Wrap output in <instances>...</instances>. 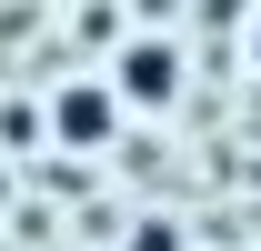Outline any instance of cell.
Segmentation results:
<instances>
[{"mask_svg":"<svg viewBox=\"0 0 261 251\" xmlns=\"http://www.w3.org/2000/svg\"><path fill=\"white\" fill-rule=\"evenodd\" d=\"M50 121H61V141H81V151H100V141H111V121H121V91H81V81H70L61 101H50Z\"/></svg>","mask_w":261,"mask_h":251,"instance_id":"obj_1","label":"cell"},{"mask_svg":"<svg viewBox=\"0 0 261 251\" xmlns=\"http://www.w3.org/2000/svg\"><path fill=\"white\" fill-rule=\"evenodd\" d=\"M171 91H181L171 40H141V51H130V70H121V101H171Z\"/></svg>","mask_w":261,"mask_h":251,"instance_id":"obj_2","label":"cell"},{"mask_svg":"<svg viewBox=\"0 0 261 251\" xmlns=\"http://www.w3.org/2000/svg\"><path fill=\"white\" fill-rule=\"evenodd\" d=\"M251 51H261V31H251Z\"/></svg>","mask_w":261,"mask_h":251,"instance_id":"obj_3","label":"cell"}]
</instances>
